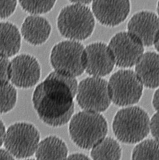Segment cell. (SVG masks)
<instances>
[{
  "instance_id": "cell-5",
  "label": "cell",
  "mask_w": 159,
  "mask_h": 160,
  "mask_svg": "<svg viewBox=\"0 0 159 160\" xmlns=\"http://www.w3.org/2000/svg\"><path fill=\"white\" fill-rule=\"evenodd\" d=\"M40 141L41 134L36 127L20 121L6 129L3 146L14 159H28L35 155Z\"/></svg>"
},
{
  "instance_id": "cell-18",
  "label": "cell",
  "mask_w": 159,
  "mask_h": 160,
  "mask_svg": "<svg viewBox=\"0 0 159 160\" xmlns=\"http://www.w3.org/2000/svg\"><path fill=\"white\" fill-rule=\"evenodd\" d=\"M122 149L116 139L105 137L91 148L90 156L94 160H119Z\"/></svg>"
},
{
  "instance_id": "cell-7",
  "label": "cell",
  "mask_w": 159,
  "mask_h": 160,
  "mask_svg": "<svg viewBox=\"0 0 159 160\" xmlns=\"http://www.w3.org/2000/svg\"><path fill=\"white\" fill-rule=\"evenodd\" d=\"M111 102L119 107L132 106L140 101L143 85L134 71L122 69L115 72L108 82Z\"/></svg>"
},
{
  "instance_id": "cell-12",
  "label": "cell",
  "mask_w": 159,
  "mask_h": 160,
  "mask_svg": "<svg viewBox=\"0 0 159 160\" xmlns=\"http://www.w3.org/2000/svg\"><path fill=\"white\" fill-rule=\"evenodd\" d=\"M91 10L101 25L115 27L127 19L131 12L130 0H93Z\"/></svg>"
},
{
  "instance_id": "cell-3",
  "label": "cell",
  "mask_w": 159,
  "mask_h": 160,
  "mask_svg": "<svg viewBox=\"0 0 159 160\" xmlns=\"http://www.w3.org/2000/svg\"><path fill=\"white\" fill-rule=\"evenodd\" d=\"M107 120L100 113L83 110L70 118L69 126L70 137L77 147L91 150L106 137Z\"/></svg>"
},
{
  "instance_id": "cell-11",
  "label": "cell",
  "mask_w": 159,
  "mask_h": 160,
  "mask_svg": "<svg viewBox=\"0 0 159 160\" xmlns=\"http://www.w3.org/2000/svg\"><path fill=\"white\" fill-rule=\"evenodd\" d=\"M114 61L108 44L97 42L85 47L84 68L90 76L103 78L113 70Z\"/></svg>"
},
{
  "instance_id": "cell-20",
  "label": "cell",
  "mask_w": 159,
  "mask_h": 160,
  "mask_svg": "<svg viewBox=\"0 0 159 160\" xmlns=\"http://www.w3.org/2000/svg\"><path fill=\"white\" fill-rule=\"evenodd\" d=\"M18 93L10 82L0 83V114L9 113L16 106Z\"/></svg>"
},
{
  "instance_id": "cell-24",
  "label": "cell",
  "mask_w": 159,
  "mask_h": 160,
  "mask_svg": "<svg viewBox=\"0 0 159 160\" xmlns=\"http://www.w3.org/2000/svg\"><path fill=\"white\" fill-rule=\"evenodd\" d=\"M150 132L159 142V112H157L150 119Z\"/></svg>"
},
{
  "instance_id": "cell-16",
  "label": "cell",
  "mask_w": 159,
  "mask_h": 160,
  "mask_svg": "<svg viewBox=\"0 0 159 160\" xmlns=\"http://www.w3.org/2000/svg\"><path fill=\"white\" fill-rule=\"evenodd\" d=\"M22 36L16 25L10 22H0V56L9 58L21 49Z\"/></svg>"
},
{
  "instance_id": "cell-30",
  "label": "cell",
  "mask_w": 159,
  "mask_h": 160,
  "mask_svg": "<svg viewBox=\"0 0 159 160\" xmlns=\"http://www.w3.org/2000/svg\"><path fill=\"white\" fill-rule=\"evenodd\" d=\"M154 46L155 48L157 51L158 52V53L159 54V36H158V38L156 39L155 42L154 43Z\"/></svg>"
},
{
  "instance_id": "cell-6",
  "label": "cell",
  "mask_w": 159,
  "mask_h": 160,
  "mask_svg": "<svg viewBox=\"0 0 159 160\" xmlns=\"http://www.w3.org/2000/svg\"><path fill=\"white\" fill-rule=\"evenodd\" d=\"M84 50L82 42L70 39L55 44L50 56L54 71L74 78L82 75L85 71Z\"/></svg>"
},
{
  "instance_id": "cell-9",
  "label": "cell",
  "mask_w": 159,
  "mask_h": 160,
  "mask_svg": "<svg viewBox=\"0 0 159 160\" xmlns=\"http://www.w3.org/2000/svg\"><path fill=\"white\" fill-rule=\"evenodd\" d=\"M108 46L115 64L123 68H129L136 65L145 52L142 43L128 31L114 35Z\"/></svg>"
},
{
  "instance_id": "cell-8",
  "label": "cell",
  "mask_w": 159,
  "mask_h": 160,
  "mask_svg": "<svg viewBox=\"0 0 159 160\" xmlns=\"http://www.w3.org/2000/svg\"><path fill=\"white\" fill-rule=\"evenodd\" d=\"M79 106L83 110L101 113L111 104L108 82L102 78L92 76L78 84L76 95Z\"/></svg>"
},
{
  "instance_id": "cell-28",
  "label": "cell",
  "mask_w": 159,
  "mask_h": 160,
  "mask_svg": "<svg viewBox=\"0 0 159 160\" xmlns=\"http://www.w3.org/2000/svg\"><path fill=\"white\" fill-rule=\"evenodd\" d=\"M152 104L154 109L157 112H159V87L154 93Z\"/></svg>"
},
{
  "instance_id": "cell-19",
  "label": "cell",
  "mask_w": 159,
  "mask_h": 160,
  "mask_svg": "<svg viewBox=\"0 0 159 160\" xmlns=\"http://www.w3.org/2000/svg\"><path fill=\"white\" fill-rule=\"evenodd\" d=\"M133 148V160H159V142L156 139L142 140Z\"/></svg>"
},
{
  "instance_id": "cell-31",
  "label": "cell",
  "mask_w": 159,
  "mask_h": 160,
  "mask_svg": "<svg viewBox=\"0 0 159 160\" xmlns=\"http://www.w3.org/2000/svg\"><path fill=\"white\" fill-rule=\"evenodd\" d=\"M157 15L159 17V0L158 4H157Z\"/></svg>"
},
{
  "instance_id": "cell-27",
  "label": "cell",
  "mask_w": 159,
  "mask_h": 160,
  "mask_svg": "<svg viewBox=\"0 0 159 160\" xmlns=\"http://www.w3.org/2000/svg\"><path fill=\"white\" fill-rule=\"evenodd\" d=\"M12 155L5 148L0 147V160H13Z\"/></svg>"
},
{
  "instance_id": "cell-29",
  "label": "cell",
  "mask_w": 159,
  "mask_h": 160,
  "mask_svg": "<svg viewBox=\"0 0 159 160\" xmlns=\"http://www.w3.org/2000/svg\"><path fill=\"white\" fill-rule=\"evenodd\" d=\"M71 4H81L88 6L91 4L93 0H68Z\"/></svg>"
},
{
  "instance_id": "cell-10",
  "label": "cell",
  "mask_w": 159,
  "mask_h": 160,
  "mask_svg": "<svg viewBox=\"0 0 159 160\" xmlns=\"http://www.w3.org/2000/svg\"><path fill=\"white\" fill-rule=\"evenodd\" d=\"M41 75V64L33 56L19 54L10 60V82L16 88H32L38 83Z\"/></svg>"
},
{
  "instance_id": "cell-2",
  "label": "cell",
  "mask_w": 159,
  "mask_h": 160,
  "mask_svg": "<svg viewBox=\"0 0 159 160\" xmlns=\"http://www.w3.org/2000/svg\"><path fill=\"white\" fill-rule=\"evenodd\" d=\"M96 19L91 8L81 4L64 7L56 19L59 32L67 39L82 42L91 37L95 28Z\"/></svg>"
},
{
  "instance_id": "cell-17",
  "label": "cell",
  "mask_w": 159,
  "mask_h": 160,
  "mask_svg": "<svg viewBox=\"0 0 159 160\" xmlns=\"http://www.w3.org/2000/svg\"><path fill=\"white\" fill-rule=\"evenodd\" d=\"M34 155L37 160H65L68 156V148L63 139L50 135L40 141Z\"/></svg>"
},
{
  "instance_id": "cell-23",
  "label": "cell",
  "mask_w": 159,
  "mask_h": 160,
  "mask_svg": "<svg viewBox=\"0 0 159 160\" xmlns=\"http://www.w3.org/2000/svg\"><path fill=\"white\" fill-rule=\"evenodd\" d=\"M9 58L0 56V83L10 82Z\"/></svg>"
},
{
  "instance_id": "cell-25",
  "label": "cell",
  "mask_w": 159,
  "mask_h": 160,
  "mask_svg": "<svg viewBox=\"0 0 159 160\" xmlns=\"http://www.w3.org/2000/svg\"><path fill=\"white\" fill-rule=\"evenodd\" d=\"M6 128L2 120L0 119V147L4 144Z\"/></svg>"
},
{
  "instance_id": "cell-15",
  "label": "cell",
  "mask_w": 159,
  "mask_h": 160,
  "mask_svg": "<svg viewBox=\"0 0 159 160\" xmlns=\"http://www.w3.org/2000/svg\"><path fill=\"white\" fill-rule=\"evenodd\" d=\"M134 66V72L143 87L151 89L159 88V53L144 52Z\"/></svg>"
},
{
  "instance_id": "cell-4",
  "label": "cell",
  "mask_w": 159,
  "mask_h": 160,
  "mask_svg": "<svg viewBox=\"0 0 159 160\" xmlns=\"http://www.w3.org/2000/svg\"><path fill=\"white\" fill-rule=\"evenodd\" d=\"M115 137L126 144H134L145 139L150 132V118L143 109L128 106L116 113L112 122Z\"/></svg>"
},
{
  "instance_id": "cell-14",
  "label": "cell",
  "mask_w": 159,
  "mask_h": 160,
  "mask_svg": "<svg viewBox=\"0 0 159 160\" xmlns=\"http://www.w3.org/2000/svg\"><path fill=\"white\" fill-rule=\"evenodd\" d=\"M52 26L47 19L39 15L30 14L21 25L22 38L29 44L39 46L46 43L50 38Z\"/></svg>"
},
{
  "instance_id": "cell-26",
  "label": "cell",
  "mask_w": 159,
  "mask_h": 160,
  "mask_svg": "<svg viewBox=\"0 0 159 160\" xmlns=\"http://www.w3.org/2000/svg\"><path fill=\"white\" fill-rule=\"evenodd\" d=\"M67 159L69 160H89L90 158L82 153H74L68 155Z\"/></svg>"
},
{
  "instance_id": "cell-13",
  "label": "cell",
  "mask_w": 159,
  "mask_h": 160,
  "mask_svg": "<svg viewBox=\"0 0 159 160\" xmlns=\"http://www.w3.org/2000/svg\"><path fill=\"white\" fill-rule=\"evenodd\" d=\"M127 31L144 47L154 46L159 34V17L155 13L141 11L135 13L127 24Z\"/></svg>"
},
{
  "instance_id": "cell-22",
  "label": "cell",
  "mask_w": 159,
  "mask_h": 160,
  "mask_svg": "<svg viewBox=\"0 0 159 160\" xmlns=\"http://www.w3.org/2000/svg\"><path fill=\"white\" fill-rule=\"evenodd\" d=\"M18 0H0V19L8 18L14 14Z\"/></svg>"
},
{
  "instance_id": "cell-21",
  "label": "cell",
  "mask_w": 159,
  "mask_h": 160,
  "mask_svg": "<svg viewBox=\"0 0 159 160\" xmlns=\"http://www.w3.org/2000/svg\"><path fill=\"white\" fill-rule=\"evenodd\" d=\"M18 2L26 13L42 15L52 10L56 0H18Z\"/></svg>"
},
{
  "instance_id": "cell-1",
  "label": "cell",
  "mask_w": 159,
  "mask_h": 160,
  "mask_svg": "<svg viewBox=\"0 0 159 160\" xmlns=\"http://www.w3.org/2000/svg\"><path fill=\"white\" fill-rule=\"evenodd\" d=\"M78 86L76 78L51 72L33 92V106L41 121L53 128L69 122L74 113Z\"/></svg>"
}]
</instances>
